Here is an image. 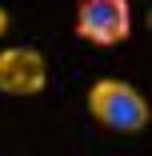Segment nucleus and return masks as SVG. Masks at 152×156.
Listing matches in <instances>:
<instances>
[{
	"label": "nucleus",
	"instance_id": "obj_4",
	"mask_svg": "<svg viewBox=\"0 0 152 156\" xmlns=\"http://www.w3.org/2000/svg\"><path fill=\"white\" fill-rule=\"evenodd\" d=\"M4 32H8V12L0 8V36H4Z\"/></svg>",
	"mask_w": 152,
	"mask_h": 156
},
{
	"label": "nucleus",
	"instance_id": "obj_2",
	"mask_svg": "<svg viewBox=\"0 0 152 156\" xmlns=\"http://www.w3.org/2000/svg\"><path fill=\"white\" fill-rule=\"evenodd\" d=\"M72 28L80 40L96 48H116L132 36V8L128 0H80Z\"/></svg>",
	"mask_w": 152,
	"mask_h": 156
},
{
	"label": "nucleus",
	"instance_id": "obj_3",
	"mask_svg": "<svg viewBox=\"0 0 152 156\" xmlns=\"http://www.w3.org/2000/svg\"><path fill=\"white\" fill-rule=\"evenodd\" d=\"M48 88V60L32 44H12L0 52V92L4 96H40Z\"/></svg>",
	"mask_w": 152,
	"mask_h": 156
},
{
	"label": "nucleus",
	"instance_id": "obj_1",
	"mask_svg": "<svg viewBox=\"0 0 152 156\" xmlns=\"http://www.w3.org/2000/svg\"><path fill=\"white\" fill-rule=\"evenodd\" d=\"M88 112L100 128L116 136H136L152 124V108L144 100V92L120 76H100L88 88Z\"/></svg>",
	"mask_w": 152,
	"mask_h": 156
}]
</instances>
